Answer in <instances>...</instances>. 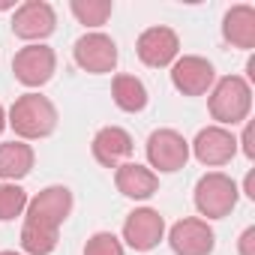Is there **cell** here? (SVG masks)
<instances>
[{
    "label": "cell",
    "mask_w": 255,
    "mask_h": 255,
    "mask_svg": "<svg viewBox=\"0 0 255 255\" xmlns=\"http://www.w3.org/2000/svg\"><path fill=\"white\" fill-rule=\"evenodd\" d=\"M6 123L15 129L18 138L36 141V138H45V135L54 132V126H57V108L42 93H24V96H18L12 102V108L6 114Z\"/></svg>",
    "instance_id": "obj_1"
},
{
    "label": "cell",
    "mask_w": 255,
    "mask_h": 255,
    "mask_svg": "<svg viewBox=\"0 0 255 255\" xmlns=\"http://www.w3.org/2000/svg\"><path fill=\"white\" fill-rule=\"evenodd\" d=\"M252 108V87L240 75H225L210 90V114L216 126H234L249 117Z\"/></svg>",
    "instance_id": "obj_2"
},
{
    "label": "cell",
    "mask_w": 255,
    "mask_h": 255,
    "mask_svg": "<svg viewBox=\"0 0 255 255\" xmlns=\"http://www.w3.org/2000/svg\"><path fill=\"white\" fill-rule=\"evenodd\" d=\"M237 198H240L237 183H234L228 174H222V171H210V174H204V177L195 183V207H198V213L207 216V219H222V216H228V213L234 210Z\"/></svg>",
    "instance_id": "obj_3"
},
{
    "label": "cell",
    "mask_w": 255,
    "mask_h": 255,
    "mask_svg": "<svg viewBox=\"0 0 255 255\" xmlns=\"http://www.w3.org/2000/svg\"><path fill=\"white\" fill-rule=\"evenodd\" d=\"M69 213H72V192L66 186H45L42 192H36L27 201L24 219L27 222H36L42 228L60 231V225L66 222Z\"/></svg>",
    "instance_id": "obj_4"
},
{
    "label": "cell",
    "mask_w": 255,
    "mask_h": 255,
    "mask_svg": "<svg viewBox=\"0 0 255 255\" xmlns=\"http://www.w3.org/2000/svg\"><path fill=\"white\" fill-rule=\"evenodd\" d=\"M54 66H57V57L42 42H30V45L18 48L15 57H12V72H15V78L24 87H42V84H48L51 75H54Z\"/></svg>",
    "instance_id": "obj_5"
},
{
    "label": "cell",
    "mask_w": 255,
    "mask_h": 255,
    "mask_svg": "<svg viewBox=\"0 0 255 255\" xmlns=\"http://www.w3.org/2000/svg\"><path fill=\"white\" fill-rule=\"evenodd\" d=\"M189 159V141L177 132V129H156L150 132L147 138V162H150V171H162V174H171V171H180Z\"/></svg>",
    "instance_id": "obj_6"
},
{
    "label": "cell",
    "mask_w": 255,
    "mask_h": 255,
    "mask_svg": "<svg viewBox=\"0 0 255 255\" xmlns=\"http://www.w3.org/2000/svg\"><path fill=\"white\" fill-rule=\"evenodd\" d=\"M72 57H75V63H78L84 72H90V75H105V72H114V66H117V45H114L111 36L93 30V33H84V36L75 42Z\"/></svg>",
    "instance_id": "obj_7"
},
{
    "label": "cell",
    "mask_w": 255,
    "mask_h": 255,
    "mask_svg": "<svg viewBox=\"0 0 255 255\" xmlns=\"http://www.w3.org/2000/svg\"><path fill=\"white\" fill-rule=\"evenodd\" d=\"M54 27H57V15H54V6L45 3V0H27V3L15 6L12 33H15L18 39L39 42V39L51 36Z\"/></svg>",
    "instance_id": "obj_8"
},
{
    "label": "cell",
    "mask_w": 255,
    "mask_h": 255,
    "mask_svg": "<svg viewBox=\"0 0 255 255\" xmlns=\"http://www.w3.org/2000/svg\"><path fill=\"white\" fill-rule=\"evenodd\" d=\"M135 54H138V60H141L144 66L162 69V66H171V63L177 60V54H180V39H177V33H174L171 27L156 24V27H147V30L138 36Z\"/></svg>",
    "instance_id": "obj_9"
},
{
    "label": "cell",
    "mask_w": 255,
    "mask_h": 255,
    "mask_svg": "<svg viewBox=\"0 0 255 255\" xmlns=\"http://www.w3.org/2000/svg\"><path fill=\"white\" fill-rule=\"evenodd\" d=\"M162 237H165V219L153 207H138L123 222V240H126V246H132L135 252L156 249Z\"/></svg>",
    "instance_id": "obj_10"
},
{
    "label": "cell",
    "mask_w": 255,
    "mask_h": 255,
    "mask_svg": "<svg viewBox=\"0 0 255 255\" xmlns=\"http://www.w3.org/2000/svg\"><path fill=\"white\" fill-rule=\"evenodd\" d=\"M168 243H171L174 255H210L213 246H216V234L207 225V219L186 216V219L171 225Z\"/></svg>",
    "instance_id": "obj_11"
},
{
    "label": "cell",
    "mask_w": 255,
    "mask_h": 255,
    "mask_svg": "<svg viewBox=\"0 0 255 255\" xmlns=\"http://www.w3.org/2000/svg\"><path fill=\"white\" fill-rule=\"evenodd\" d=\"M213 81H216V72H213V63L207 57L183 54L171 63V84L183 96H201L213 87Z\"/></svg>",
    "instance_id": "obj_12"
},
{
    "label": "cell",
    "mask_w": 255,
    "mask_h": 255,
    "mask_svg": "<svg viewBox=\"0 0 255 255\" xmlns=\"http://www.w3.org/2000/svg\"><path fill=\"white\" fill-rule=\"evenodd\" d=\"M195 159L207 168H219V165H228L237 153V138L231 135V129L225 126H207L195 135V141L189 144Z\"/></svg>",
    "instance_id": "obj_13"
},
{
    "label": "cell",
    "mask_w": 255,
    "mask_h": 255,
    "mask_svg": "<svg viewBox=\"0 0 255 255\" xmlns=\"http://www.w3.org/2000/svg\"><path fill=\"white\" fill-rule=\"evenodd\" d=\"M93 156L99 165L105 168H117L126 159L132 156V135L120 129V126H102V129L93 135Z\"/></svg>",
    "instance_id": "obj_14"
},
{
    "label": "cell",
    "mask_w": 255,
    "mask_h": 255,
    "mask_svg": "<svg viewBox=\"0 0 255 255\" xmlns=\"http://www.w3.org/2000/svg\"><path fill=\"white\" fill-rule=\"evenodd\" d=\"M114 183H117V192H120V195L135 198V201H144V198H150V195L159 189L156 171H150V168L141 165V162H123V165H117Z\"/></svg>",
    "instance_id": "obj_15"
},
{
    "label": "cell",
    "mask_w": 255,
    "mask_h": 255,
    "mask_svg": "<svg viewBox=\"0 0 255 255\" xmlns=\"http://www.w3.org/2000/svg\"><path fill=\"white\" fill-rule=\"evenodd\" d=\"M222 36L228 45L252 51L255 48V9L246 3H237L222 18Z\"/></svg>",
    "instance_id": "obj_16"
},
{
    "label": "cell",
    "mask_w": 255,
    "mask_h": 255,
    "mask_svg": "<svg viewBox=\"0 0 255 255\" xmlns=\"http://www.w3.org/2000/svg\"><path fill=\"white\" fill-rule=\"evenodd\" d=\"M33 168V147L24 141H3L0 144V183H15L27 177Z\"/></svg>",
    "instance_id": "obj_17"
},
{
    "label": "cell",
    "mask_w": 255,
    "mask_h": 255,
    "mask_svg": "<svg viewBox=\"0 0 255 255\" xmlns=\"http://www.w3.org/2000/svg\"><path fill=\"white\" fill-rule=\"evenodd\" d=\"M111 96H114V105L120 111H129V114L144 111V105H147V87L135 75H114Z\"/></svg>",
    "instance_id": "obj_18"
},
{
    "label": "cell",
    "mask_w": 255,
    "mask_h": 255,
    "mask_svg": "<svg viewBox=\"0 0 255 255\" xmlns=\"http://www.w3.org/2000/svg\"><path fill=\"white\" fill-rule=\"evenodd\" d=\"M21 249L27 255H51L57 249V231L24 219V225H21Z\"/></svg>",
    "instance_id": "obj_19"
},
{
    "label": "cell",
    "mask_w": 255,
    "mask_h": 255,
    "mask_svg": "<svg viewBox=\"0 0 255 255\" xmlns=\"http://www.w3.org/2000/svg\"><path fill=\"white\" fill-rule=\"evenodd\" d=\"M69 9L78 18V24H84V27H102L111 18L114 3H111V0H72Z\"/></svg>",
    "instance_id": "obj_20"
},
{
    "label": "cell",
    "mask_w": 255,
    "mask_h": 255,
    "mask_svg": "<svg viewBox=\"0 0 255 255\" xmlns=\"http://www.w3.org/2000/svg\"><path fill=\"white\" fill-rule=\"evenodd\" d=\"M27 210V192L18 183H0V222H12Z\"/></svg>",
    "instance_id": "obj_21"
},
{
    "label": "cell",
    "mask_w": 255,
    "mask_h": 255,
    "mask_svg": "<svg viewBox=\"0 0 255 255\" xmlns=\"http://www.w3.org/2000/svg\"><path fill=\"white\" fill-rule=\"evenodd\" d=\"M84 255H123V243L111 231H96L84 243Z\"/></svg>",
    "instance_id": "obj_22"
},
{
    "label": "cell",
    "mask_w": 255,
    "mask_h": 255,
    "mask_svg": "<svg viewBox=\"0 0 255 255\" xmlns=\"http://www.w3.org/2000/svg\"><path fill=\"white\" fill-rule=\"evenodd\" d=\"M237 249H240V255H255V228L249 225L243 234H240V243H237Z\"/></svg>",
    "instance_id": "obj_23"
},
{
    "label": "cell",
    "mask_w": 255,
    "mask_h": 255,
    "mask_svg": "<svg viewBox=\"0 0 255 255\" xmlns=\"http://www.w3.org/2000/svg\"><path fill=\"white\" fill-rule=\"evenodd\" d=\"M237 144H243V153H246V159H255V144H252V126H246V129H243V138H240Z\"/></svg>",
    "instance_id": "obj_24"
},
{
    "label": "cell",
    "mask_w": 255,
    "mask_h": 255,
    "mask_svg": "<svg viewBox=\"0 0 255 255\" xmlns=\"http://www.w3.org/2000/svg\"><path fill=\"white\" fill-rule=\"evenodd\" d=\"M252 180H255V174L249 171V174H246V180H243V192H246L249 198H255V183H252Z\"/></svg>",
    "instance_id": "obj_25"
},
{
    "label": "cell",
    "mask_w": 255,
    "mask_h": 255,
    "mask_svg": "<svg viewBox=\"0 0 255 255\" xmlns=\"http://www.w3.org/2000/svg\"><path fill=\"white\" fill-rule=\"evenodd\" d=\"M6 129V111H3V105H0V132Z\"/></svg>",
    "instance_id": "obj_26"
},
{
    "label": "cell",
    "mask_w": 255,
    "mask_h": 255,
    "mask_svg": "<svg viewBox=\"0 0 255 255\" xmlns=\"http://www.w3.org/2000/svg\"><path fill=\"white\" fill-rule=\"evenodd\" d=\"M0 9H15V3L12 0H0Z\"/></svg>",
    "instance_id": "obj_27"
},
{
    "label": "cell",
    "mask_w": 255,
    "mask_h": 255,
    "mask_svg": "<svg viewBox=\"0 0 255 255\" xmlns=\"http://www.w3.org/2000/svg\"><path fill=\"white\" fill-rule=\"evenodd\" d=\"M0 255H21V252H12V249H3V252H0Z\"/></svg>",
    "instance_id": "obj_28"
}]
</instances>
